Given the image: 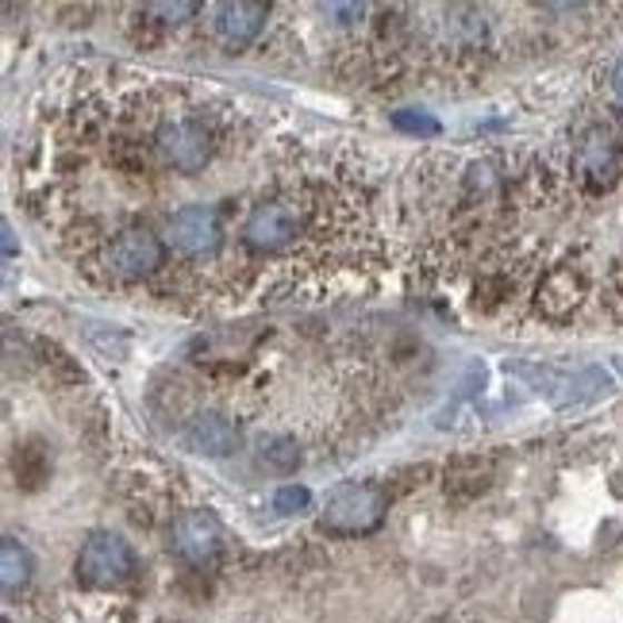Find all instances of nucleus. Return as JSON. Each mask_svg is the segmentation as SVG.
<instances>
[{
  "label": "nucleus",
  "mask_w": 623,
  "mask_h": 623,
  "mask_svg": "<svg viewBox=\"0 0 623 623\" xmlns=\"http://www.w3.org/2000/svg\"><path fill=\"white\" fill-rule=\"evenodd\" d=\"M574 174L589 189H609L623 174V131L616 123H593L581 131L574 150Z\"/></svg>",
  "instance_id": "nucleus-1"
},
{
  "label": "nucleus",
  "mask_w": 623,
  "mask_h": 623,
  "mask_svg": "<svg viewBox=\"0 0 623 623\" xmlns=\"http://www.w3.org/2000/svg\"><path fill=\"white\" fill-rule=\"evenodd\" d=\"M385 516V493L377 485H339L332 490L324 504V527L327 532H339V535H362V532H374Z\"/></svg>",
  "instance_id": "nucleus-2"
},
{
  "label": "nucleus",
  "mask_w": 623,
  "mask_h": 623,
  "mask_svg": "<svg viewBox=\"0 0 623 623\" xmlns=\"http://www.w3.org/2000/svg\"><path fill=\"white\" fill-rule=\"evenodd\" d=\"M135 570V554L131 546L123 543L120 535L112 532H97L86 538L78 554V577L86 581L92 589H108V585H120Z\"/></svg>",
  "instance_id": "nucleus-3"
},
{
  "label": "nucleus",
  "mask_w": 623,
  "mask_h": 623,
  "mask_svg": "<svg viewBox=\"0 0 623 623\" xmlns=\"http://www.w3.org/2000/svg\"><path fill=\"white\" fill-rule=\"evenodd\" d=\"M208 28H212V39L224 43L227 50H243L250 47L258 36H263L266 20H269V4H255V0H235V4H212L208 8Z\"/></svg>",
  "instance_id": "nucleus-4"
},
{
  "label": "nucleus",
  "mask_w": 623,
  "mask_h": 623,
  "mask_svg": "<svg viewBox=\"0 0 623 623\" xmlns=\"http://www.w3.org/2000/svg\"><path fill=\"white\" fill-rule=\"evenodd\" d=\"M174 551L192 566H205L220 551V524L212 512H181L174 520Z\"/></svg>",
  "instance_id": "nucleus-5"
},
{
  "label": "nucleus",
  "mask_w": 623,
  "mask_h": 623,
  "mask_svg": "<svg viewBox=\"0 0 623 623\" xmlns=\"http://www.w3.org/2000/svg\"><path fill=\"white\" fill-rule=\"evenodd\" d=\"M189 443L205 454H231L239 446V427L220 412H197L189 419Z\"/></svg>",
  "instance_id": "nucleus-6"
},
{
  "label": "nucleus",
  "mask_w": 623,
  "mask_h": 623,
  "mask_svg": "<svg viewBox=\"0 0 623 623\" xmlns=\"http://www.w3.org/2000/svg\"><path fill=\"white\" fill-rule=\"evenodd\" d=\"M577 297H581V274L574 266L551 269L543 277V285H538V305H543V312H551V316H566L577 305Z\"/></svg>",
  "instance_id": "nucleus-7"
},
{
  "label": "nucleus",
  "mask_w": 623,
  "mask_h": 623,
  "mask_svg": "<svg viewBox=\"0 0 623 623\" xmlns=\"http://www.w3.org/2000/svg\"><path fill=\"white\" fill-rule=\"evenodd\" d=\"M31 577V558L28 551H23L16 538H4V546H0V581H4V593H16V589H23Z\"/></svg>",
  "instance_id": "nucleus-8"
},
{
  "label": "nucleus",
  "mask_w": 623,
  "mask_h": 623,
  "mask_svg": "<svg viewBox=\"0 0 623 623\" xmlns=\"http://www.w3.org/2000/svg\"><path fill=\"white\" fill-rule=\"evenodd\" d=\"M297 462H300V451L293 439H285V435H277V439H263V466L266 469L289 474V469H297Z\"/></svg>",
  "instance_id": "nucleus-9"
},
{
  "label": "nucleus",
  "mask_w": 623,
  "mask_h": 623,
  "mask_svg": "<svg viewBox=\"0 0 623 623\" xmlns=\"http://www.w3.org/2000/svg\"><path fill=\"white\" fill-rule=\"evenodd\" d=\"M393 123L412 135H439V120H432L424 112H393Z\"/></svg>",
  "instance_id": "nucleus-10"
},
{
  "label": "nucleus",
  "mask_w": 623,
  "mask_h": 623,
  "mask_svg": "<svg viewBox=\"0 0 623 623\" xmlns=\"http://www.w3.org/2000/svg\"><path fill=\"white\" fill-rule=\"evenodd\" d=\"M308 501H312V493L305 490V485H285V490L274 496V508L277 512H300V508H308Z\"/></svg>",
  "instance_id": "nucleus-11"
},
{
  "label": "nucleus",
  "mask_w": 623,
  "mask_h": 623,
  "mask_svg": "<svg viewBox=\"0 0 623 623\" xmlns=\"http://www.w3.org/2000/svg\"><path fill=\"white\" fill-rule=\"evenodd\" d=\"M612 92H616V100H623V58L612 66Z\"/></svg>",
  "instance_id": "nucleus-12"
},
{
  "label": "nucleus",
  "mask_w": 623,
  "mask_h": 623,
  "mask_svg": "<svg viewBox=\"0 0 623 623\" xmlns=\"http://www.w3.org/2000/svg\"><path fill=\"white\" fill-rule=\"evenodd\" d=\"M12 250H16V243H12V227L4 224V255H12Z\"/></svg>",
  "instance_id": "nucleus-13"
}]
</instances>
